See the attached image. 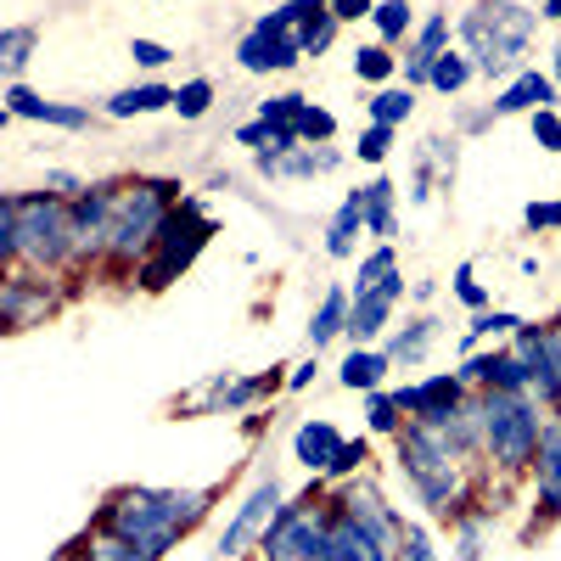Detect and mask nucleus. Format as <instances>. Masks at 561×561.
Returning <instances> with one entry per match:
<instances>
[{
  "mask_svg": "<svg viewBox=\"0 0 561 561\" xmlns=\"http://www.w3.org/2000/svg\"><path fill=\"white\" fill-rule=\"evenodd\" d=\"M203 511H208V494H197V489H185V494H174V489L169 494L124 489L107 505V528L124 534V539H135V545H147V550H163L192 523H203Z\"/></svg>",
  "mask_w": 561,
  "mask_h": 561,
  "instance_id": "f257e3e1",
  "label": "nucleus"
},
{
  "mask_svg": "<svg viewBox=\"0 0 561 561\" xmlns=\"http://www.w3.org/2000/svg\"><path fill=\"white\" fill-rule=\"evenodd\" d=\"M0 248L23 253L34 264H57L68 248H79V225L51 197H7V208H0Z\"/></svg>",
  "mask_w": 561,
  "mask_h": 561,
  "instance_id": "f03ea898",
  "label": "nucleus"
},
{
  "mask_svg": "<svg viewBox=\"0 0 561 561\" xmlns=\"http://www.w3.org/2000/svg\"><path fill=\"white\" fill-rule=\"evenodd\" d=\"M528 34H534V12L505 7V0H500V7H483L478 18H466V39L478 45L483 73H505V68H517Z\"/></svg>",
  "mask_w": 561,
  "mask_h": 561,
  "instance_id": "7ed1b4c3",
  "label": "nucleus"
},
{
  "mask_svg": "<svg viewBox=\"0 0 561 561\" xmlns=\"http://www.w3.org/2000/svg\"><path fill=\"white\" fill-rule=\"evenodd\" d=\"M483 433H489V449L500 466H528L534 449H539V415L528 410L523 393H489L483 404Z\"/></svg>",
  "mask_w": 561,
  "mask_h": 561,
  "instance_id": "20e7f679",
  "label": "nucleus"
},
{
  "mask_svg": "<svg viewBox=\"0 0 561 561\" xmlns=\"http://www.w3.org/2000/svg\"><path fill=\"white\" fill-rule=\"evenodd\" d=\"M163 225H169V185H129V192H118V203H113V248L118 253L158 242Z\"/></svg>",
  "mask_w": 561,
  "mask_h": 561,
  "instance_id": "39448f33",
  "label": "nucleus"
},
{
  "mask_svg": "<svg viewBox=\"0 0 561 561\" xmlns=\"http://www.w3.org/2000/svg\"><path fill=\"white\" fill-rule=\"evenodd\" d=\"M203 242H208V225L197 219V208H180V214L163 225V259L147 270V287H163L174 270H185V264L203 253Z\"/></svg>",
  "mask_w": 561,
  "mask_h": 561,
  "instance_id": "423d86ee",
  "label": "nucleus"
},
{
  "mask_svg": "<svg viewBox=\"0 0 561 561\" xmlns=\"http://www.w3.org/2000/svg\"><path fill=\"white\" fill-rule=\"evenodd\" d=\"M320 545H325V528L314 517H304V511H280V517L270 523V534H264V556L270 561H298V556L314 561Z\"/></svg>",
  "mask_w": 561,
  "mask_h": 561,
  "instance_id": "0eeeda50",
  "label": "nucleus"
},
{
  "mask_svg": "<svg viewBox=\"0 0 561 561\" xmlns=\"http://www.w3.org/2000/svg\"><path fill=\"white\" fill-rule=\"evenodd\" d=\"M275 517H280V489H275V483H259V489L248 494V505L237 511V523L225 528L219 550H225V556H237L253 534H270V523H275Z\"/></svg>",
  "mask_w": 561,
  "mask_h": 561,
  "instance_id": "6e6552de",
  "label": "nucleus"
},
{
  "mask_svg": "<svg viewBox=\"0 0 561 561\" xmlns=\"http://www.w3.org/2000/svg\"><path fill=\"white\" fill-rule=\"evenodd\" d=\"M314 561H382V539L370 528H359L354 517H343L325 528V545L314 550Z\"/></svg>",
  "mask_w": 561,
  "mask_h": 561,
  "instance_id": "1a4fd4ad",
  "label": "nucleus"
},
{
  "mask_svg": "<svg viewBox=\"0 0 561 561\" xmlns=\"http://www.w3.org/2000/svg\"><path fill=\"white\" fill-rule=\"evenodd\" d=\"M399 293H404V275H393V280H382V287L359 293V304H354V314H348L354 343H365V337H377V332H382L388 314H393V304H399Z\"/></svg>",
  "mask_w": 561,
  "mask_h": 561,
  "instance_id": "9d476101",
  "label": "nucleus"
},
{
  "mask_svg": "<svg viewBox=\"0 0 561 561\" xmlns=\"http://www.w3.org/2000/svg\"><path fill=\"white\" fill-rule=\"evenodd\" d=\"M404 410H415L421 421H449V410H455V399H460V382L455 377H433V382H421V388H404V393H393Z\"/></svg>",
  "mask_w": 561,
  "mask_h": 561,
  "instance_id": "9b49d317",
  "label": "nucleus"
},
{
  "mask_svg": "<svg viewBox=\"0 0 561 561\" xmlns=\"http://www.w3.org/2000/svg\"><path fill=\"white\" fill-rule=\"evenodd\" d=\"M556 102V84L545 73H517V84L494 102V113H545Z\"/></svg>",
  "mask_w": 561,
  "mask_h": 561,
  "instance_id": "f8f14e48",
  "label": "nucleus"
},
{
  "mask_svg": "<svg viewBox=\"0 0 561 561\" xmlns=\"http://www.w3.org/2000/svg\"><path fill=\"white\" fill-rule=\"evenodd\" d=\"M293 449H298V460H304V466H332V460H337V449H343V438H337L332 421H304L298 438H293Z\"/></svg>",
  "mask_w": 561,
  "mask_h": 561,
  "instance_id": "ddd939ff",
  "label": "nucleus"
},
{
  "mask_svg": "<svg viewBox=\"0 0 561 561\" xmlns=\"http://www.w3.org/2000/svg\"><path fill=\"white\" fill-rule=\"evenodd\" d=\"M539 500L545 511H561V427L539 438Z\"/></svg>",
  "mask_w": 561,
  "mask_h": 561,
  "instance_id": "4468645a",
  "label": "nucleus"
},
{
  "mask_svg": "<svg viewBox=\"0 0 561 561\" xmlns=\"http://www.w3.org/2000/svg\"><path fill=\"white\" fill-rule=\"evenodd\" d=\"M158 107H174V90L169 84H135V90H118L107 102L113 118H135V113H158Z\"/></svg>",
  "mask_w": 561,
  "mask_h": 561,
  "instance_id": "2eb2a0df",
  "label": "nucleus"
},
{
  "mask_svg": "<svg viewBox=\"0 0 561 561\" xmlns=\"http://www.w3.org/2000/svg\"><path fill=\"white\" fill-rule=\"evenodd\" d=\"M7 102H12L18 118H45V124H62V129H84V113H79V107H51V102L28 96V90H18V84H12Z\"/></svg>",
  "mask_w": 561,
  "mask_h": 561,
  "instance_id": "dca6fc26",
  "label": "nucleus"
},
{
  "mask_svg": "<svg viewBox=\"0 0 561 561\" xmlns=\"http://www.w3.org/2000/svg\"><path fill=\"white\" fill-rule=\"evenodd\" d=\"M348 298L343 293H325V304H320V314L309 320V337H314V348L325 343V337H337V332H348Z\"/></svg>",
  "mask_w": 561,
  "mask_h": 561,
  "instance_id": "f3484780",
  "label": "nucleus"
},
{
  "mask_svg": "<svg viewBox=\"0 0 561 561\" xmlns=\"http://www.w3.org/2000/svg\"><path fill=\"white\" fill-rule=\"evenodd\" d=\"M365 225L377 230V237H393V214H388V203H393V185L388 180H377V185H365Z\"/></svg>",
  "mask_w": 561,
  "mask_h": 561,
  "instance_id": "a211bd4d",
  "label": "nucleus"
},
{
  "mask_svg": "<svg viewBox=\"0 0 561 561\" xmlns=\"http://www.w3.org/2000/svg\"><path fill=\"white\" fill-rule=\"evenodd\" d=\"M152 556H158V550L135 545V539H124V534H107V539L90 545V561H152Z\"/></svg>",
  "mask_w": 561,
  "mask_h": 561,
  "instance_id": "6ab92c4d",
  "label": "nucleus"
},
{
  "mask_svg": "<svg viewBox=\"0 0 561 561\" xmlns=\"http://www.w3.org/2000/svg\"><path fill=\"white\" fill-rule=\"evenodd\" d=\"M382 370H388L382 354H359V348H354V354L343 359V382H348V388H377Z\"/></svg>",
  "mask_w": 561,
  "mask_h": 561,
  "instance_id": "aec40b11",
  "label": "nucleus"
},
{
  "mask_svg": "<svg viewBox=\"0 0 561 561\" xmlns=\"http://www.w3.org/2000/svg\"><path fill=\"white\" fill-rule=\"evenodd\" d=\"M359 225H365V197H348V203H343V214H337V225H332V242H325V248H332V253H348Z\"/></svg>",
  "mask_w": 561,
  "mask_h": 561,
  "instance_id": "412c9836",
  "label": "nucleus"
},
{
  "mask_svg": "<svg viewBox=\"0 0 561 561\" xmlns=\"http://www.w3.org/2000/svg\"><path fill=\"white\" fill-rule=\"evenodd\" d=\"M208 102H214V84H208V79H192V84H180V90H174L180 118H203V113H208Z\"/></svg>",
  "mask_w": 561,
  "mask_h": 561,
  "instance_id": "4be33fe9",
  "label": "nucleus"
},
{
  "mask_svg": "<svg viewBox=\"0 0 561 561\" xmlns=\"http://www.w3.org/2000/svg\"><path fill=\"white\" fill-rule=\"evenodd\" d=\"M382 280H393V248H377V253H370V259L359 264V280H354V287L370 293V287H382Z\"/></svg>",
  "mask_w": 561,
  "mask_h": 561,
  "instance_id": "5701e85b",
  "label": "nucleus"
},
{
  "mask_svg": "<svg viewBox=\"0 0 561 561\" xmlns=\"http://www.w3.org/2000/svg\"><path fill=\"white\" fill-rule=\"evenodd\" d=\"M410 90H382V96L377 102H370V118H377V124H399V118H410Z\"/></svg>",
  "mask_w": 561,
  "mask_h": 561,
  "instance_id": "b1692460",
  "label": "nucleus"
},
{
  "mask_svg": "<svg viewBox=\"0 0 561 561\" xmlns=\"http://www.w3.org/2000/svg\"><path fill=\"white\" fill-rule=\"evenodd\" d=\"M466 79H472V62H466V57L444 51V57L433 62V84H438V90H460Z\"/></svg>",
  "mask_w": 561,
  "mask_h": 561,
  "instance_id": "393cba45",
  "label": "nucleus"
},
{
  "mask_svg": "<svg viewBox=\"0 0 561 561\" xmlns=\"http://www.w3.org/2000/svg\"><path fill=\"white\" fill-rule=\"evenodd\" d=\"M28 309H45V293L34 298V293L23 287V280H12V287H7V325H23V320H28Z\"/></svg>",
  "mask_w": 561,
  "mask_h": 561,
  "instance_id": "a878e982",
  "label": "nucleus"
},
{
  "mask_svg": "<svg viewBox=\"0 0 561 561\" xmlns=\"http://www.w3.org/2000/svg\"><path fill=\"white\" fill-rule=\"evenodd\" d=\"M298 113H304V96H275V102H264V113H259V118H264L270 129H293V124H298Z\"/></svg>",
  "mask_w": 561,
  "mask_h": 561,
  "instance_id": "bb28decb",
  "label": "nucleus"
},
{
  "mask_svg": "<svg viewBox=\"0 0 561 561\" xmlns=\"http://www.w3.org/2000/svg\"><path fill=\"white\" fill-rule=\"evenodd\" d=\"M293 129H298V140H332V129H337V118H332V113H320V107H304Z\"/></svg>",
  "mask_w": 561,
  "mask_h": 561,
  "instance_id": "cd10ccee",
  "label": "nucleus"
},
{
  "mask_svg": "<svg viewBox=\"0 0 561 561\" xmlns=\"http://www.w3.org/2000/svg\"><path fill=\"white\" fill-rule=\"evenodd\" d=\"M377 28H382V39H399V34L410 28V7H404V0H388V7H377Z\"/></svg>",
  "mask_w": 561,
  "mask_h": 561,
  "instance_id": "c85d7f7f",
  "label": "nucleus"
},
{
  "mask_svg": "<svg viewBox=\"0 0 561 561\" xmlns=\"http://www.w3.org/2000/svg\"><path fill=\"white\" fill-rule=\"evenodd\" d=\"M354 68H359V79H388L393 73V57L382 51V45H370V51L354 57Z\"/></svg>",
  "mask_w": 561,
  "mask_h": 561,
  "instance_id": "c756f323",
  "label": "nucleus"
},
{
  "mask_svg": "<svg viewBox=\"0 0 561 561\" xmlns=\"http://www.w3.org/2000/svg\"><path fill=\"white\" fill-rule=\"evenodd\" d=\"M388 147H393V124H377V129H370V135L359 140V158H365V163H382V158H388Z\"/></svg>",
  "mask_w": 561,
  "mask_h": 561,
  "instance_id": "7c9ffc66",
  "label": "nucleus"
},
{
  "mask_svg": "<svg viewBox=\"0 0 561 561\" xmlns=\"http://www.w3.org/2000/svg\"><path fill=\"white\" fill-rule=\"evenodd\" d=\"M534 135H539V147L545 152H561V118L545 107V113H534Z\"/></svg>",
  "mask_w": 561,
  "mask_h": 561,
  "instance_id": "2f4dec72",
  "label": "nucleus"
},
{
  "mask_svg": "<svg viewBox=\"0 0 561 561\" xmlns=\"http://www.w3.org/2000/svg\"><path fill=\"white\" fill-rule=\"evenodd\" d=\"M444 34H449V18H433L427 28H421V51H415V57L438 62V57H444V51H438V45H444Z\"/></svg>",
  "mask_w": 561,
  "mask_h": 561,
  "instance_id": "473e14b6",
  "label": "nucleus"
},
{
  "mask_svg": "<svg viewBox=\"0 0 561 561\" xmlns=\"http://www.w3.org/2000/svg\"><path fill=\"white\" fill-rule=\"evenodd\" d=\"M427 343H433V320H421L410 337H399V343H393V359H415V354L427 348Z\"/></svg>",
  "mask_w": 561,
  "mask_h": 561,
  "instance_id": "72a5a7b5",
  "label": "nucleus"
},
{
  "mask_svg": "<svg viewBox=\"0 0 561 561\" xmlns=\"http://www.w3.org/2000/svg\"><path fill=\"white\" fill-rule=\"evenodd\" d=\"M399 399H370V427H377V433H393L399 427Z\"/></svg>",
  "mask_w": 561,
  "mask_h": 561,
  "instance_id": "f704fd0d",
  "label": "nucleus"
},
{
  "mask_svg": "<svg viewBox=\"0 0 561 561\" xmlns=\"http://www.w3.org/2000/svg\"><path fill=\"white\" fill-rule=\"evenodd\" d=\"M0 51H7V68L18 73V68L28 62V28H12L7 39H0Z\"/></svg>",
  "mask_w": 561,
  "mask_h": 561,
  "instance_id": "c9c22d12",
  "label": "nucleus"
},
{
  "mask_svg": "<svg viewBox=\"0 0 561 561\" xmlns=\"http://www.w3.org/2000/svg\"><path fill=\"white\" fill-rule=\"evenodd\" d=\"M483 332H523V320L517 314H478L472 320V337H483Z\"/></svg>",
  "mask_w": 561,
  "mask_h": 561,
  "instance_id": "e433bc0d",
  "label": "nucleus"
},
{
  "mask_svg": "<svg viewBox=\"0 0 561 561\" xmlns=\"http://www.w3.org/2000/svg\"><path fill=\"white\" fill-rule=\"evenodd\" d=\"M129 57H135L140 68H163V62H169V51H163V45H152V39H135Z\"/></svg>",
  "mask_w": 561,
  "mask_h": 561,
  "instance_id": "4c0bfd02",
  "label": "nucleus"
},
{
  "mask_svg": "<svg viewBox=\"0 0 561 561\" xmlns=\"http://www.w3.org/2000/svg\"><path fill=\"white\" fill-rule=\"evenodd\" d=\"M455 293H460L466 304H472V309H483V304H489V293L472 280V270H460V275H455Z\"/></svg>",
  "mask_w": 561,
  "mask_h": 561,
  "instance_id": "58836bf2",
  "label": "nucleus"
},
{
  "mask_svg": "<svg viewBox=\"0 0 561 561\" xmlns=\"http://www.w3.org/2000/svg\"><path fill=\"white\" fill-rule=\"evenodd\" d=\"M359 460H365V444H343V449H337V460L325 466V472H337V478H343V472H354Z\"/></svg>",
  "mask_w": 561,
  "mask_h": 561,
  "instance_id": "ea45409f",
  "label": "nucleus"
},
{
  "mask_svg": "<svg viewBox=\"0 0 561 561\" xmlns=\"http://www.w3.org/2000/svg\"><path fill=\"white\" fill-rule=\"evenodd\" d=\"M545 365H550V382H556V393H550V399L561 404V332L550 337V348H545Z\"/></svg>",
  "mask_w": 561,
  "mask_h": 561,
  "instance_id": "a19ab883",
  "label": "nucleus"
},
{
  "mask_svg": "<svg viewBox=\"0 0 561 561\" xmlns=\"http://www.w3.org/2000/svg\"><path fill=\"white\" fill-rule=\"evenodd\" d=\"M528 225H534V230L561 225V203H534V208H528Z\"/></svg>",
  "mask_w": 561,
  "mask_h": 561,
  "instance_id": "79ce46f5",
  "label": "nucleus"
},
{
  "mask_svg": "<svg viewBox=\"0 0 561 561\" xmlns=\"http://www.w3.org/2000/svg\"><path fill=\"white\" fill-rule=\"evenodd\" d=\"M370 12V0H332V18L348 23V18H365Z\"/></svg>",
  "mask_w": 561,
  "mask_h": 561,
  "instance_id": "37998d69",
  "label": "nucleus"
},
{
  "mask_svg": "<svg viewBox=\"0 0 561 561\" xmlns=\"http://www.w3.org/2000/svg\"><path fill=\"white\" fill-rule=\"evenodd\" d=\"M404 561H438V556H433V545L421 539V534H410V550H404Z\"/></svg>",
  "mask_w": 561,
  "mask_h": 561,
  "instance_id": "c03bdc74",
  "label": "nucleus"
},
{
  "mask_svg": "<svg viewBox=\"0 0 561 561\" xmlns=\"http://www.w3.org/2000/svg\"><path fill=\"white\" fill-rule=\"evenodd\" d=\"M545 18H556V23H561V0H545Z\"/></svg>",
  "mask_w": 561,
  "mask_h": 561,
  "instance_id": "a18cd8bd",
  "label": "nucleus"
},
{
  "mask_svg": "<svg viewBox=\"0 0 561 561\" xmlns=\"http://www.w3.org/2000/svg\"><path fill=\"white\" fill-rule=\"evenodd\" d=\"M556 79H561V51H556Z\"/></svg>",
  "mask_w": 561,
  "mask_h": 561,
  "instance_id": "49530a36",
  "label": "nucleus"
}]
</instances>
